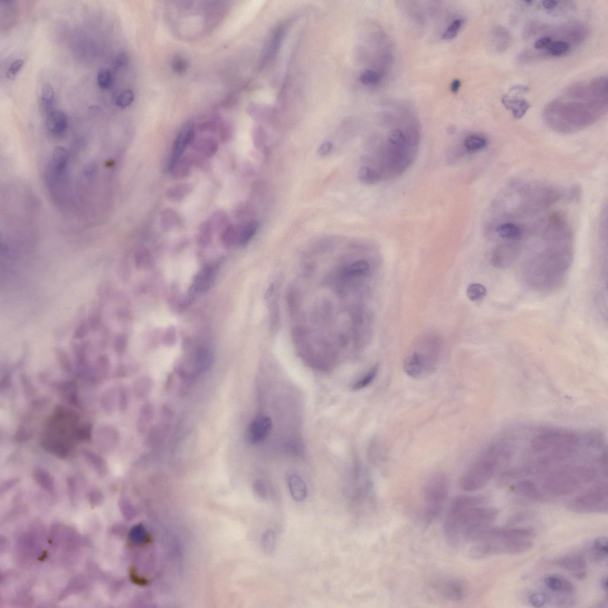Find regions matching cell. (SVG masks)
Here are the masks:
<instances>
[{
	"label": "cell",
	"instance_id": "62",
	"mask_svg": "<svg viewBox=\"0 0 608 608\" xmlns=\"http://www.w3.org/2000/svg\"><path fill=\"white\" fill-rule=\"evenodd\" d=\"M601 588H603L604 591L608 592V578L607 576H605L601 580Z\"/></svg>",
	"mask_w": 608,
	"mask_h": 608
},
{
	"label": "cell",
	"instance_id": "43",
	"mask_svg": "<svg viewBox=\"0 0 608 608\" xmlns=\"http://www.w3.org/2000/svg\"><path fill=\"white\" fill-rule=\"evenodd\" d=\"M135 100V95L132 90L127 89L120 93L116 99L118 107L125 108L132 104Z\"/></svg>",
	"mask_w": 608,
	"mask_h": 608
},
{
	"label": "cell",
	"instance_id": "28",
	"mask_svg": "<svg viewBox=\"0 0 608 608\" xmlns=\"http://www.w3.org/2000/svg\"><path fill=\"white\" fill-rule=\"evenodd\" d=\"M218 148L217 143L215 140L211 139H205L200 140L196 143L195 149L199 154L206 158L211 157L215 154Z\"/></svg>",
	"mask_w": 608,
	"mask_h": 608
},
{
	"label": "cell",
	"instance_id": "12",
	"mask_svg": "<svg viewBox=\"0 0 608 608\" xmlns=\"http://www.w3.org/2000/svg\"><path fill=\"white\" fill-rule=\"evenodd\" d=\"M195 137V128L192 123L185 125L178 135L175 140L172 151H171L169 161L167 165V170L172 171L178 162L180 161L184 152L190 143L193 142Z\"/></svg>",
	"mask_w": 608,
	"mask_h": 608
},
{
	"label": "cell",
	"instance_id": "18",
	"mask_svg": "<svg viewBox=\"0 0 608 608\" xmlns=\"http://www.w3.org/2000/svg\"><path fill=\"white\" fill-rule=\"evenodd\" d=\"M501 101L505 108L511 112L516 119L523 118L531 107L526 99L517 96L504 95L502 96Z\"/></svg>",
	"mask_w": 608,
	"mask_h": 608
},
{
	"label": "cell",
	"instance_id": "42",
	"mask_svg": "<svg viewBox=\"0 0 608 608\" xmlns=\"http://www.w3.org/2000/svg\"><path fill=\"white\" fill-rule=\"evenodd\" d=\"M463 18H457L452 22L445 32L442 35V39L445 40H451L457 35L461 27L464 24Z\"/></svg>",
	"mask_w": 608,
	"mask_h": 608
},
{
	"label": "cell",
	"instance_id": "16",
	"mask_svg": "<svg viewBox=\"0 0 608 608\" xmlns=\"http://www.w3.org/2000/svg\"><path fill=\"white\" fill-rule=\"evenodd\" d=\"M68 126L67 115L61 110H54L46 115V129L49 135L55 139L63 137Z\"/></svg>",
	"mask_w": 608,
	"mask_h": 608
},
{
	"label": "cell",
	"instance_id": "3",
	"mask_svg": "<svg viewBox=\"0 0 608 608\" xmlns=\"http://www.w3.org/2000/svg\"><path fill=\"white\" fill-rule=\"evenodd\" d=\"M510 451L501 445L486 448L461 477V489L467 492L481 490L493 478L500 464L510 459Z\"/></svg>",
	"mask_w": 608,
	"mask_h": 608
},
{
	"label": "cell",
	"instance_id": "35",
	"mask_svg": "<svg viewBox=\"0 0 608 608\" xmlns=\"http://www.w3.org/2000/svg\"><path fill=\"white\" fill-rule=\"evenodd\" d=\"M608 540L607 537L602 536L595 539L594 544V557L596 560L607 559Z\"/></svg>",
	"mask_w": 608,
	"mask_h": 608
},
{
	"label": "cell",
	"instance_id": "44",
	"mask_svg": "<svg viewBox=\"0 0 608 608\" xmlns=\"http://www.w3.org/2000/svg\"><path fill=\"white\" fill-rule=\"evenodd\" d=\"M83 455L86 461H88L92 466L96 467L102 468L104 467V460L97 454L91 450H85L83 451Z\"/></svg>",
	"mask_w": 608,
	"mask_h": 608
},
{
	"label": "cell",
	"instance_id": "37",
	"mask_svg": "<svg viewBox=\"0 0 608 608\" xmlns=\"http://www.w3.org/2000/svg\"><path fill=\"white\" fill-rule=\"evenodd\" d=\"M113 77L111 71L108 68H102L97 76V83L100 88L109 89L113 86Z\"/></svg>",
	"mask_w": 608,
	"mask_h": 608
},
{
	"label": "cell",
	"instance_id": "31",
	"mask_svg": "<svg viewBox=\"0 0 608 608\" xmlns=\"http://www.w3.org/2000/svg\"><path fill=\"white\" fill-rule=\"evenodd\" d=\"M192 161L191 159L186 158L183 160L178 162V163L173 168L171 172L173 173V177L175 179H182L189 176L191 172V168L192 166Z\"/></svg>",
	"mask_w": 608,
	"mask_h": 608
},
{
	"label": "cell",
	"instance_id": "14",
	"mask_svg": "<svg viewBox=\"0 0 608 608\" xmlns=\"http://www.w3.org/2000/svg\"><path fill=\"white\" fill-rule=\"evenodd\" d=\"M553 564L560 568L571 573L574 578L579 581L585 579L587 572V563L584 556L578 554L567 555L558 558Z\"/></svg>",
	"mask_w": 608,
	"mask_h": 608
},
{
	"label": "cell",
	"instance_id": "52",
	"mask_svg": "<svg viewBox=\"0 0 608 608\" xmlns=\"http://www.w3.org/2000/svg\"><path fill=\"white\" fill-rule=\"evenodd\" d=\"M593 87L595 91L601 95H606L607 93V78L600 77L593 82Z\"/></svg>",
	"mask_w": 608,
	"mask_h": 608
},
{
	"label": "cell",
	"instance_id": "61",
	"mask_svg": "<svg viewBox=\"0 0 608 608\" xmlns=\"http://www.w3.org/2000/svg\"><path fill=\"white\" fill-rule=\"evenodd\" d=\"M90 428L89 426L84 427V428L80 430L79 434H78L80 435V438H82L87 439L89 438L90 435Z\"/></svg>",
	"mask_w": 608,
	"mask_h": 608
},
{
	"label": "cell",
	"instance_id": "4",
	"mask_svg": "<svg viewBox=\"0 0 608 608\" xmlns=\"http://www.w3.org/2000/svg\"><path fill=\"white\" fill-rule=\"evenodd\" d=\"M579 437L568 430L551 429L536 435L532 441V449L541 456V463L567 459L575 453L579 445Z\"/></svg>",
	"mask_w": 608,
	"mask_h": 608
},
{
	"label": "cell",
	"instance_id": "1",
	"mask_svg": "<svg viewBox=\"0 0 608 608\" xmlns=\"http://www.w3.org/2000/svg\"><path fill=\"white\" fill-rule=\"evenodd\" d=\"M419 143L417 130L393 129L372 148L358 173L361 182L376 185L400 177L415 161Z\"/></svg>",
	"mask_w": 608,
	"mask_h": 608
},
{
	"label": "cell",
	"instance_id": "40",
	"mask_svg": "<svg viewBox=\"0 0 608 608\" xmlns=\"http://www.w3.org/2000/svg\"><path fill=\"white\" fill-rule=\"evenodd\" d=\"M179 221V216L176 211L167 209L162 212L161 215L162 226L164 229H169L176 226Z\"/></svg>",
	"mask_w": 608,
	"mask_h": 608
},
{
	"label": "cell",
	"instance_id": "25",
	"mask_svg": "<svg viewBox=\"0 0 608 608\" xmlns=\"http://www.w3.org/2000/svg\"><path fill=\"white\" fill-rule=\"evenodd\" d=\"M487 140L482 136L470 135L463 140V151L469 154H475L484 149L487 146Z\"/></svg>",
	"mask_w": 608,
	"mask_h": 608
},
{
	"label": "cell",
	"instance_id": "49",
	"mask_svg": "<svg viewBox=\"0 0 608 608\" xmlns=\"http://www.w3.org/2000/svg\"><path fill=\"white\" fill-rule=\"evenodd\" d=\"M238 236V233L236 227L233 226H229L226 227L224 229L222 235V239L224 244L227 245L231 244L235 241V239Z\"/></svg>",
	"mask_w": 608,
	"mask_h": 608
},
{
	"label": "cell",
	"instance_id": "6",
	"mask_svg": "<svg viewBox=\"0 0 608 608\" xmlns=\"http://www.w3.org/2000/svg\"><path fill=\"white\" fill-rule=\"evenodd\" d=\"M450 483L444 473H434L427 480L423 488V522L425 526L431 525L438 518L448 497Z\"/></svg>",
	"mask_w": 608,
	"mask_h": 608
},
{
	"label": "cell",
	"instance_id": "22",
	"mask_svg": "<svg viewBox=\"0 0 608 608\" xmlns=\"http://www.w3.org/2000/svg\"><path fill=\"white\" fill-rule=\"evenodd\" d=\"M154 386V382L151 377H140L133 383V394L137 399H144L151 394Z\"/></svg>",
	"mask_w": 608,
	"mask_h": 608
},
{
	"label": "cell",
	"instance_id": "53",
	"mask_svg": "<svg viewBox=\"0 0 608 608\" xmlns=\"http://www.w3.org/2000/svg\"><path fill=\"white\" fill-rule=\"evenodd\" d=\"M553 42V39L551 36H542L536 40L534 47L538 50L548 49Z\"/></svg>",
	"mask_w": 608,
	"mask_h": 608
},
{
	"label": "cell",
	"instance_id": "48",
	"mask_svg": "<svg viewBox=\"0 0 608 608\" xmlns=\"http://www.w3.org/2000/svg\"><path fill=\"white\" fill-rule=\"evenodd\" d=\"M254 490L255 494L261 500H266L267 499L268 495H269V489L264 482L261 481L255 482L254 484Z\"/></svg>",
	"mask_w": 608,
	"mask_h": 608
},
{
	"label": "cell",
	"instance_id": "56",
	"mask_svg": "<svg viewBox=\"0 0 608 608\" xmlns=\"http://www.w3.org/2000/svg\"><path fill=\"white\" fill-rule=\"evenodd\" d=\"M186 67V62H185L183 59L179 57L175 60L174 62V70L178 71V72H183V71H185Z\"/></svg>",
	"mask_w": 608,
	"mask_h": 608
},
{
	"label": "cell",
	"instance_id": "29",
	"mask_svg": "<svg viewBox=\"0 0 608 608\" xmlns=\"http://www.w3.org/2000/svg\"><path fill=\"white\" fill-rule=\"evenodd\" d=\"M192 190L193 186L190 184H180L168 189L167 196L173 201H179L190 194Z\"/></svg>",
	"mask_w": 608,
	"mask_h": 608
},
{
	"label": "cell",
	"instance_id": "32",
	"mask_svg": "<svg viewBox=\"0 0 608 608\" xmlns=\"http://www.w3.org/2000/svg\"><path fill=\"white\" fill-rule=\"evenodd\" d=\"M370 265L367 261L360 260L355 262L348 266L345 271L347 275L351 277H360L369 273Z\"/></svg>",
	"mask_w": 608,
	"mask_h": 608
},
{
	"label": "cell",
	"instance_id": "15",
	"mask_svg": "<svg viewBox=\"0 0 608 608\" xmlns=\"http://www.w3.org/2000/svg\"><path fill=\"white\" fill-rule=\"evenodd\" d=\"M436 595L442 600L460 602L466 597V588L463 582L457 579H449L435 586Z\"/></svg>",
	"mask_w": 608,
	"mask_h": 608
},
{
	"label": "cell",
	"instance_id": "58",
	"mask_svg": "<svg viewBox=\"0 0 608 608\" xmlns=\"http://www.w3.org/2000/svg\"><path fill=\"white\" fill-rule=\"evenodd\" d=\"M530 88L528 86L525 85H515L511 87L510 89V92H516L518 93H525L528 92Z\"/></svg>",
	"mask_w": 608,
	"mask_h": 608
},
{
	"label": "cell",
	"instance_id": "55",
	"mask_svg": "<svg viewBox=\"0 0 608 608\" xmlns=\"http://www.w3.org/2000/svg\"><path fill=\"white\" fill-rule=\"evenodd\" d=\"M333 150V145L330 142H326L321 145L319 149V154L322 157H325L328 155L332 152Z\"/></svg>",
	"mask_w": 608,
	"mask_h": 608
},
{
	"label": "cell",
	"instance_id": "20",
	"mask_svg": "<svg viewBox=\"0 0 608 608\" xmlns=\"http://www.w3.org/2000/svg\"><path fill=\"white\" fill-rule=\"evenodd\" d=\"M547 587L554 592L572 594L575 592V586L568 580L556 576H548L544 580Z\"/></svg>",
	"mask_w": 608,
	"mask_h": 608
},
{
	"label": "cell",
	"instance_id": "41",
	"mask_svg": "<svg viewBox=\"0 0 608 608\" xmlns=\"http://www.w3.org/2000/svg\"><path fill=\"white\" fill-rule=\"evenodd\" d=\"M115 401L114 392L111 390L104 393L101 399V406L106 413L111 414L114 413L116 405Z\"/></svg>",
	"mask_w": 608,
	"mask_h": 608
},
{
	"label": "cell",
	"instance_id": "26",
	"mask_svg": "<svg viewBox=\"0 0 608 608\" xmlns=\"http://www.w3.org/2000/svg\"><path fill=\"white\" fill-rule=\"evenodd\" d=\"M494 41L496 42V48L498 51H503L509 46L511 37L509 32L504 27L497 26L495 27L493 32Z\"/></svg>",
	"mask_w": 608,
	"mask_h": 608
},
{
	"label": "cell",
	"instance_id": "10",
	"mask_svg": "<svg viewBox=\"0 0 608 608\" xmlns=\"http://www.w3.org/2000/svg\"><path fill=\"white\" fill-rule=\"evenodd\" d=\"M212 363L213 358L210 352L204 349H199L188 361L177 368V372L183 379L190 381L207 372Z\"/></svg>",
	"mask_w": 608,
	"mask_h": 608
},
{
	"label": "cell",
	"instance_id": "33",
	"mask_svg": "<svg viewBox=\"0 0 608 608\" xmlns=\"http://www.w3.org/2000/svg\"><path fill=\"white\" fill-rule=\"evenodd\" d=\"M259 226V223L255 220H252L246 224L239 233L238 241L240 244H247L257 232Z\"/></svg>",
	"mask_w": 608,
	"mask_h": 608
},
{
	"label": "cell",
	"instance_id": "60",
	"mask_svg": "<svg viewBox=\"0 0 608 608\" xmlns=\"http://www.w3.org/2000/svg\"><path fill=\"white\" fill-rule=\"evenodd\" d=\"M461 86V82L459 79H455L451 84V91L453 93H457Z\"/></svg>",
	"mask_w": 608,
	"mask_h": 608
},
{
	"label": "cell",
	"instance_id": "13",
	"mask_svg": "<svg viewBox=\"0 0 608 608\" xmlns=\"http://www.w3.org/2000/svg\"><path fill=\"white\" fill-rule=\"evenodd\" d=\"M272 427V419L269 416L263 414L258 415L249 424L246 431V439L249 444H259L269 436Z\"/></svg>",
	"mask_w": 608,
	"mask_h": 608
},
{
	"label": "cell",
	"instance_id": "39",
	"mask_svg": "<svg viewBox=\"0 0 608 608\" xmlns=\"http://www.w3.org/2000/svg\"><path fill=\"white\" fill-rule=\"evenodd\" d=\"M570 46L568 42L563 40L553 42L547 49L549 54L554 57H561L570 51Z\"/></svg>",
	"mask_w": 608,
	"mask_h": 608
},
{
	"label": "cell",
	"instance_id": "59",
	"mask_svg": "<svg viewBox=\"0 0 608 608\" xmlns=\"http://www.w3.org/2000/svg\"><path fill=\"white\" fill-rule=\"evenodd\" d=\"M127 62V57L125 54L118 55L116 60H115V65L117 67H121L126 65Z\"/></svg>",
	"mask_w": 608,
	"mask_h": 608
},
{
	"label": "cell",
	"instance_id": "11",
	"mask_svg": "<svg viewBox=\"0 0 608 608\" xmlns=\"http://www.w3.org/2000/svg\"><path fill=\"white\" fill-rule=\"evenodd\" d=\"M535 536V530L532 528H497L489 525L482 529L475 542L486 539H532Z\"/></svg>",
	"mask_w": 608,
	"mask_h": 608
},
{
	"label": "cell",
	"instance_id": "23",
	"mask_svg": "<svg viewBox=\"0 0 608 608\" xmlns=\"http://www.w3.org/2000/svg\"><path fill=\"white\" fill-rule=\"evenodd\" d=\"M517 491L522 497L532 501H540L543 497L538 491L534 482L529 480H523L517 485Z\"/></svg>",
	"mask_w": 608,
	"mask_h": 608
},
{
	"label": "cell",
	"instance_id": "51",
	"mask_svg": "<svg viewBox=\"0 0 608 608\" xmlns=\"http://www.w3.org/2000/svg\"><path fill=\"white\" fill-rule=\"evenodd\" d=\"M226 216L225 214L222 212H217L213 216L211 217L210 221H208L210 225L212 228H219L226 222Z\"/></svg>",
	"mask_w": 608,
	"mask_h": 608
},
{
	"label": "cell",
	"instance_id": "34",
	"mask_svg": "<svg viewBox=\"0 0 608 608\" xmlns=\"http://www.w3.org/2000/svg\"><path fill=\"white\" fill-rule=\"evenodd\" d=\"M378 372L379 366L378 365H377V366L373 367L372 369L366 374V375L362 377L361 379L358 380V381H357L353 386H352V390H353L354 391H361V390L366 388L367 387L369 386L373 382H374V380L376 379Z\"/></svg>",
	"mask_w": 608,
	"mask_h": 608
},
{
	"label": "cell",
	"instance_id": "46",
	"mask_svg": "<svg viewBox=\"0 0 608 608\" xmlns=\"http://www.w3.org/2000/svg\"><path fill=\"white\" fill-rule=\"evenodd\" d=\"M129 403V396L126 387H121L118 392V407L121 411L127 409Z\"/></svg>",
	"mask_w": 608,
	"mask_h": 608
},
{
	"label": "cell",
	"instance_id": "17",
	"mask_svg": "<svg viewBox=\"0 0 608 608\" xmlns=\"http://www.w3.org/2000/svg\"><path fill=\"white\" fill-rule=\"evenodd\" d=\"M170 430L169 424L164 422L159 423L152 426L145 438L146 446L152 448L160 447L167 440Z\"/></svg>",
	"mask_w": 608,
	"mask_h": 608
},
{
	"label": "cell",
	"instance_id": "24",
	"mask_svg": "<svg viewBox=\"0 0 608 608\" xmlns=\"http://www.w3.org/2000/svg\"><path fill=\"white\" fill-rule=\"evenodd\" d=\"M55 93L54 88L49 83H46L41 88L40 94V108L43 114L47 115L51 112L54 104Z\"/></svg>",
	"mask_w": 608,
	"mask_h": 608
},
{
	"label": "cell",
	"instance_id": "27",
	"mask_svg": "<svg viewBox=\"0 0 608 608\" xmlns=\"http://www.w3.org/2000/svg\"><path fill=\"white\" fill-rule=\"evenodd\" d=\"M497 231L502 238L509 239H518L522 236V230L520 227L512 223H506L498 227Z\"/></svg>",
	"mask_w": 608,
	"mask_h": 608
},
{
	"label": "cell",
	"instance_id": "8",
	"mask_svg": "<svg viewBox=\"0 0 608 608\" xmlns=\"http://www.w3.org/2000/svg\"><path fill=\"white\" fill-rule=\"evenodd\" d=\"M570 509L579 513H606L608 510L607 484H601L579 495L570 503Z\"/></svg>",
	"mask_w": 608,
	"mask_h": 608
},
{
	"label": "cell",
	"instance_id": "36",
	"mask_svg": "<svg viewBox=\"0 0 608 608\" xmlns=\"http://www.w3.org/2000/svg\"><path fill=\"white\" fill-rule=\"evenodd\" d=\"M276 543V533L273 529L267 530L264 533L261 538L262 547L265 553H272L275 549Z\"/></svg>",
	"mask_w": 608,
	"mask_h": 608
},
{
	"label": "cell",
	"instance_id": "30",
	"mask_svg": "<svg viewBox=\"0 0 608 608\" xmlns=\"http://www.w3.org/2000/svg\"><path fill=\"white\" fill-rule=\"evenodd\" d=\"M213 276L214 271L211 268L207 267L203 270L196 280V289L200 291L207 290L210 286Z\"/></svg>",
	"mask_w": 608,
	"mask_h": 608
},
{
	"label": "cell",
	"instance_id": "54",
	"mask_svg": "<svg viewBox=\"0 0 608 608\" xmlns=\"http://www.w3.org/2000/svg\"><path fill=\"white\" fill-rule=\"evenodd\" d=\"M529 517V514L526 513L516 514V515L513 516L512 517H511V518H510L509 522L507 523V525H515V524L519 523V522H521L522 521L523 522L524 520L528 518Z\"/></svg>",
	"mask_w": 608,
	"mask_h": 608
},
{
	"label": "cell",
	"instance_id": "21",
	"mask_svg": "<svg viewBox=\"0 0 608 608\" xmlns=\"http://www.w3.org/2000/svg\"><path fill=\"white\" fill-rule=\"evenodd\" d=\"M290 492L295 501H302L307 495L306 484L301 477L297 475H290L288 478Z\"/></svg>",
	"mask_w": 608,
	"mask_h": 608
},
{
	"label": "cell",
	"instance_id": "50",
	"mask_svg": "<svg viewBox=\"0 0 608 608\" xmlns=\"http://www.w3.org/2000/svg\"><path fill=\"white\" fill-rule=\"evenodd\" d=\"M547 597L542 593H535L529 598V603L535 608H541L547 603Z\"/></svg>",
	"mask_w": 608,
	"mask_h": 608
},
{
	"label": "cell",
	"instance_id": "5",
	"mask_svg": "<svg viewBox=\"0 0 608 608\" xmlns=\"http://www.w3.org/2000/svg\"><path fill=\"white\" fill-rule=\"evenodd\" d=\"M594 467L587 465H567L548 474L544 488L552 495L566 496L576 493L597 478Z\"/></svg>",
	"mask_w": 608,
	"mask_h": 608
},
{
	"label": "cell",
	"instance_id": "38",
	"mask_svg": "<svg viewBox=\"0 0 608 608\" xmlns=\"http://www.w3.org/2000/svg\"><path fill=\"white\" fill-rule=\"evenodd\" d=\"M486 295V289L479 283H473L467 289V297L472 301H478L484 298Z\"/></svg>",
	"mask_w": 608,
	"mask_h": 608
},
{
	"label": "cell",
	"instance_id": "47",
	"mask_svg": "<svg viewBox=\"0 0 608 608\" xmlns=\"http://www.w3.org/2000/svg\"><path fill=\"white\" fill-rule=\"evenodd\" d=\"M24 64V60L22 59H17L12 62L10 67H8L7 71V77L8 79L14 80L16 77L17 74L21 68H22Z\"/></svg>",
	"mask_w": 608,
	"mask_h": 608
},
{
	"label": "cell",
	"instance_id": "57",
	"mask_svg": "<svg viewBox=\"0 0 608 608\" xmlns=\"http://www.w3.org/2000/svg\"><path fill=\"white\" fill-rule=\"evenodd\" d=\"M559 2H560L558 1L545 0V1H542V6H543L544 8L547 9V10H554V8L557 7V6L559 5Z\"/></svg>",
	"mask_w": 608,
	"mask_h": 608
},
{
	"label": "cell",
	"instance_id": "7",
	"mask_svg": "<svg viewBox=\"0 0 608 608\" xmlns=\"http://www.w3.org/2000/svg\"><path fill=\"white\" fill-rule=\"evenodd\" d=\"M534 547L532 539H486L472 544L469 556L473 560L502 555H517L526 553Z\"/></svg>",
	"mask_w": 608,
	"mask_h": 608
},
{
	"label": "cell",
	"instance_id": "45",
	"mask_svg": "<svg viewBox=\"0 0 608 608\" xmlns=\"http://www.w3.org/2000/svg\"><path fill=\"white\" fill-rule=\"evenodd\" d=\"M381 79L379 73L372 70H367L361 74L360 80L365 85H373L378 83Z\"/></svg>",
	"mask_w": 608,
	"mask_h": 608
},
{
	"label": "cell",
	"instance_id": "2",
	"mask_svg": "<svg viewBox=\"0 0 608 608\" xmlns=\"http://www.w3.org/2000/svg\"><path fill=\"white\" fill-rule=\"evenodd\" d=\"M72 165L70 151L60 146L53 152L46 168L49 194L56 206L67 213L75 208Z\"/></svg>",
	"mask_w": 608,
	"mask_h": 608
},
{
	"label": "cell",
	"instance_id": "9",
	"mask_svg": "<svg viewBox=\"0 0 608 608\" xmlns=\"http://www.w3.org/2000/svg\"><path fill=\"white\" fill-rule=\"evenodd\" d=\"M436 362L435 350L428 352L415 351L405 359L404 369L411 378L420 379L432 372Z\"/></svg>",
	"mask_w": 608,
	"mask_h": 608
},
{
	"label": "cell",
	"instance_id": "19",
	"mask_svg": "<svg viewBox=\"0 0 608 608\" xmlns=\"http://www.w3.org/2000/svg\"><path fill=\"white\" fill-rule=\"evenodd\" d=\"M155 417V409L151 402H145L140 408L136 422L137 431L140 434L147 432Z\"/></svg>",
	"mask_w": 608,
	"mask_h": 608
}]
</instances>
